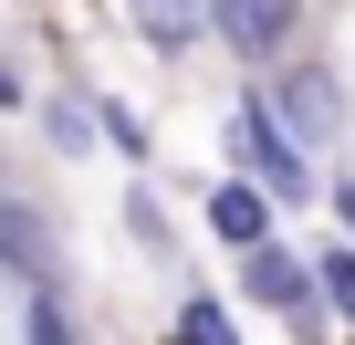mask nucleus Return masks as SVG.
Listing matches in <instances>:
<instances>
[{
  "label": "nucleus",
  "mask_w": 355,
  "mask_h": 345,
  "mask_svg": "<svg viewBox=\"0 0 355 345\" xmlns=\"http://www.w3.org/2000/svg\"><path fill=\"white\" fill-rule=\"evenodd\" d=\"M230 157H241V178H261L272 199H303V146L282 136L272 105H241V115H230Z\"/></svg>",
  "instance_id": "obj_1"
},
{
  "label": "nucleus",
  "mask_w": 355,
  "mask_h": 345,
  "mask_svg": "<svg viewBox=\"0 0 355 345\" xmlns=\"http://www.w3.org/2000/svg\"><path fill=\"white\" fill-rule=\"evenodd\" d=\"M293 22H303V0H209V32H220L241 63L282 53V42H293Z\"/></svg>",
  "instance_id": "obj_2"
},
{
  "label": "nucleus",
  "mask_w": 355,
  "mask_h": 345,
  "mask_svg": "<svg viewBox=\"0 0 355 345\" xmlns=\"http://www.w3.org/2000/svg\"><path fill=\"white\" fill-rule=\"evenodd\" d=\"M272 115H282V136H293V146H313V136H334L345 84H334L324 63H293V74H282V94H272Z\"/></svg>",
  "instance_id": "obj_3"
},
{
  "label": "nucleus",
  "mask_w": 355,
  "mask_h": 345,
  "mask_svg": "<svg viewBox=\"0 0 355 345\" xmlns=\"http://www.w3.org/2000/svg\"><path fill=\"white\" fill-rule=\"evenodd\" d=\"M272 210H282V199H272L261 178H230V189H209V230H220L241 262H251V251H272Z\"/></svg>",
  "instance_id": "obj_4"
},
{
  "label": "nucleus",
  "mask_w": 355,
  "mask_h": 345,
  "mask_svg": "<svg viewBox=\"0 0 355 345\" xmlns=\"http://www.w3.org/2000/svg\"><path fill=\"white\" fill-rule=\"evenodd\" d=\"M125 11H136V32H146V53H189L199 42V0H125Z\"/></svg>",
  "instance_id": "obj_5"
},
{
  "label": "nucleus",
  "mask_w": 355,
  "mask_h": 345,
  "mask_svg": "<svg viewBox=\"0 0 355 345\" xmlns=\"http://www.w3.org/2000/svg\"><path fill=\"white\" fill-rule=\"evenodd\" d=\"M303 283H313V272H303L282 241H272V251H251V303H272V314H303Z\"/></svg>",
  "instance_id": "obj_6"
},
{
  "label": "nucleus",
  "mask_w": 355,
  "mask_h": 345,
  "mask_svg": "<svg viewBox=\"0 0 355 345\" xmlns=\"http://www.w3.org/2000/svg\"><path fill=\"white\" fill-rule=\"evenodd\" d=\"M0 241H11V272H21V283H53V272H42V220H32V199H0Z\"/></svg>",
  "instance_id": "obj_7"
},
{
  "label": "nucleus",
  "mask_w": 355,
  "mask_h": 345,
  "mask_svg": "<svg viewBox=\"0 0 355 345\" xmlns=\"http://www.w3.org/2000/svg\"><path fill=\"white\" fill-rule=\"evenodd\" d=\"M21 345H73V314L53 283H21Z\"/></svg>",
  "instance_id": "obj_8"
},
{
  "label": "nucleus",
  "mask_w": 355,
  "mask_h": 345,
  "mask_svg": "<svg viewBox=\"0 0 355 345\" xmlns=\"http://www.w3.org/2000/svg\"><path fill=\"white\" fill-rule=\"evenodd\" d=\"M178 345H241V335H230V314L209 293H189V303H178Z\"/></svg>",
  "instance_id": "obj_9"
},
{
  "label": "nucleus",
  "mask_w": 355,
  "mask_h": 345,
  "mask_svg": "<svg viewBox=\"0 0 355 345\" xmlns=\"http://www.w3.org/2000/svg\"><path fill=\"white\" fill-rule=\"evenodd\" d=\"M313 283L334 293V314H355V251H324V262H313Z\"/></svg>",
  "instance_id": "obj_10"
},
{
  "label": "nucleus",
  "mask_w": 355,
  "mask_h": 345,
  "mask_svg": "<svg viewBox=\"0 0 355 345\" xmlns=\"http://www.w3.org/2000/svg\"><path fill=\"white\" fill-rule=\"evenodd\" d=\"M53 146H94V115L84 105H53Z\"/></svg>",
  "instance_id": "obj_11"
},
{
  "label": "nucleus",
  "mask_w": 355,
  "mask_h": 345,
  "mask_svg": "<svg viewBox=\"0 0 355 345\" xmlns=\"http://www.w3.org/2000/svg\"><path fill=\"white\" fill-rule=\"evenodd\" d=\"M94 115H105V136H115V146H125V157H146V126H136V115H125V105H94Z\"/></svg>",
  "instance_id": "obj_12"
}]
</instances>
